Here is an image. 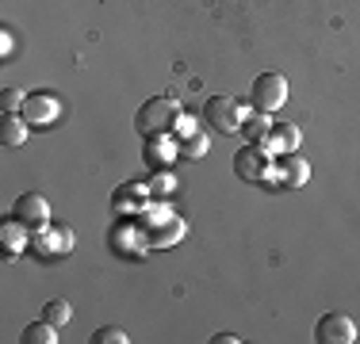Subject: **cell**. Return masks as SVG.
<instances>
[{
    "mask_svg": "<svg viewBox=\"0 0 360 344\" xmlns=\"http://www.w3.org/2000/svg\"><path fill=\"white\" fill-rule=\"evenodd\" d=\"M139 230H142V237H146V245L150 249H169V245H176L180 237H184V218L180 214H173L165 203H146V211L139 214Z\"/></svg>",
    "mask_w": 360,
    "mask_h": 344,
    "instance_id": "obj_1",
    "label": "cell"
},
{
    "mask_svg": "<svg viewBox=\"0 0 360 344\" xmlns=\"http://www.w3.org/2000/svg\"><path fill=\"white\" fill-rule=\"evenodd\" d=\"M180 115H184V111H180V103L173 96H153V100H146L139 107V115H134V131H139L142 138L173 134V126H176Z\"/></svg>",
    "mask_w": 360,
    "mask_h": 344,
    "instance_id": "obj_2",
    "label": "cell"
},
{
    "mask_svg": "<svg viewBox=\"0 0 360 344\" xmlns=\"http://www.w3.org/2000/svg\"><path fill=\"white\" fill-rule=\"evenodd\" d=\"M245 115H250V107L238 96H211L203 103V123L219 134H238L245 123Z\"/></svg>",
    "mask_w": 360,
    "mask_h": 344,
    "instance_id": "obj_3",
    "label": "cell"
},
{
    "mask_svg": "<svg viewBox=\"0 0 360 344\" xmlns=\"http://www.w3.org/2000/svg\"><path fill=\"white\" fill-rule=\"evenodd\" d=\"M234 172L245 180V184H269V180L276 176V157H272L264 145L245 142L242 150L234 153Z\"/></svg>",
    "mask_w": 360,
    "mask_h": 344,
    "instance_id": "obj_4",
    "label": "cell"
},
{
    "mask_svg": "<svg viewBox=\"0 0 360 344\" xmlns=\"http://www.w3.org/2000/svg\"><path fill=\"white\" fill-rule=\"evenodd\" d=\"M288 103V81L284 73H261L250 88V107L253 111H280Z\"/></svg>",
    "mask_w": 360,
    "mask_h": 344,
    "instance_id": "obj_5",
    "label": "cell"
},
{
    "mask_svg": "<svg viewBox=\"0 0 360 344\" xmlns=\"http://www.w3.org/2000/svg\"><path fill=\"white\" fill-rule=\"evenodd\" d=\"M360 337V329H356V322L349 314H322L319 317V325H314V340L319 344H353Z\"/></svg>",
    "mask_w": 360,
    "mask_h": 344,
    "instance_id": "obj_6",
    "label": "cell"
},
{
    "mask_svg": "<svg viewBox=\"0 0 360 344\" xmlns=\"http://www.w3.org/2000/svg\"><path fill=\"white\" fill-rule=\"evenodd\" d=\"M39 260H58L73 249V230L70 226H42L35 230V241H31Z\"/></svg>",
    "mask_w": 360,
    "mask_h": 344,
    "instance_id": "obj_7",
    "label": "cell"
},
{
    "mask_svg": "<svg viewBox=\"0 0 360 344\" xmlns=\"http://www.w3.org/2000/svg\"><path fill=\"white\" fill-rule=\"evenodd\" d=\"M20 115L27 119V126H54L58 115H62V100H58L54 92H31V96L23 100Z\"/></svg>",
    "mask_w": 360,
    "mask_h": 344,
    "instance_id": "obj_8",
    "label": "cell"
},
{
    "mask_svg": "<svg viewBox=\"0 0 360 344\" xmlns=\"http://www.w3.org/2000/svg\"><path fill=\"white\" fill-rule=\"evenodd\" d=\"M146 203H150V187L146 184H123L119 192H111V214H119V218H139L146 211Z\"/></svg>",
    "mask_w": 360,
    "mask_h": 344,
    "instance_id": "obj_9",
    "label": "cell"
},
{
    "mask_svg": "<svg viewBox=\"0 0 360 344\" xmlns=\"http://www.w3.org/2000/svg\"><path fill=\"white\" fill-rule=\"evenodd\" d=\"M12 214H15L20 222H27L31 230L50 226V203H46V195H39V192H23L20 199H15Z\"/></svg>",
    "mask_w": 360,
    "mask_h": 344,
    "instance_id": "obj_10",
    "label": "cell"
},
{
    "mask_svg": "<svg viewBox=\"0 0 360 344\" xmlns=\"http://www.w3.org/2000/svg\"><path fill=\"white\" fill-rule=\"evenodd\" d=\"M180 153V142L169 134H153V138H142V161L150 168H169Z\"/></svg>",
    "mask_w": 360,
    "mask_h": 344,
    "instance_id": "obj_11",
    "label": "cell"
},
{
    "mask_svg": "<svg viewBox=\"0 0 360 344\" xmlns=\"http://www.w3.org/2000/svg\"><path fill=\"white\" fill-rule=\"evenodd\" d=\"M108 241H111V249H119L123 256H146V237H142V230L134 218H123L119 226H111Z\"/></svg>",
    "mask_w": 360,
    "mask_h": 344,
    "instance_id": "obj_12",
    "label": "cell"
},
{
    "mask_svg": "<svg viewBox=\"0 0 360 344\" xmlns=\"http://www.w3.org/2000/svg\"><path fill=\"white\" fill-rule=\"evenodd\" d=\"M307 180H311V165H307V157H299V153H284V157H276V176H272V184H276V187H303Z\"/></svg>",
    "mask_w": 360,
    "mask_h": 344,
    "instance_id": "obj_13",
    "label": "cell"
},
{
    "mask_svg": "<svg viewBox=\"0 0 360 344\" xmlns=\"http://www.w3.org/2000/svg\"><path fill=\"white\" fill-rule=\"evenodd\" d=\"M264 150L272 153V157H284V153H299V145H303V131H299V123H276L272 126V134L264 138Z\"/></svg>",
    "mask_w": 360,
    "mask_h": 344,
    "instance_id": "obj_14",
    "label": "cell"
},
{
    "mask_svg": "<svg viewBox=\"0 0 360 344\" xmlns=\"http://www.w3.org/2000/svg\"><path fill=\"white\" fill-rule=\"evenodd\" d=\"M31 226L27 222H20V218H8V222H0V245H4V253L8 256H20L23 249H31Z\"/></svg>",
    "mask_w": 360,
    "mask_h": 344,
    "instance_id": "obj_15",
    "label": "cell"
},
{
    "mask_svg": "<svg viewBox=\"0 0 360 344\" xmlns=\"http://www.w3.org/2000/svg\"><path fill=\"white\" fill-rule=\"evenodd\" d=\"M272 115L269 111H250L245 115V123H242V134H245V142H264V138L272 134Z\"/></svg>",
    "mask_w": 360,
    "mask_h": 344,
    "instance_id": "obj_16",
    "label": "cell"
},
{
    "mask_svg": "<svg viewBox=\"0 0 360 344\" xmlns=\"http://www.w3.org/2000/svg\"><path fill=\"white\" fill-rule=\"evenodd\" d=\"M23 142H27V119L23 115L0 119V145H23Z\"/></svg>",
    "mask_w": 360,
    "mask_h": 344,
    "instance_id": "obj_17",
    "label": "cell"
},
{
    "mask_svg": "<svg viewBox=\"0 0 360 344\" xmlns=\"http://www.w3.org/2000/svg\"><path fill=\"white\" fill-rule=\"evenodd\" d=\"M23 344H58V325L46 322V317L23 325Z\"/></svg>",
    "mask_w": 360,
    "mask_h": 344,
    "instance_id": "obj_18",
    "label": "cell"
},
{
    "mask_svg": "<svg viewBox=\"0 0 360 344\" xmlns=\"http://www.w3.org/2000/svg\"><path fill=\"white\" fill-rule=\"evenodd\" d=\"M207 153H211V138H207L203 126L180 142V157H188V161H200V157H207Z\"/></svg>",
    "mask_w": 360,
    "mask_h": 344,
    "instance_id": "obj_19",
    "label": "cell"
},
{
    "mask_svg": "<svg viewBox=\"0 0 360 344\" xmlns=\"http://www.w3.org/2000/svg\"><path fill=\"white\" fill-rule=\"evenodd\" d=\"M146 187H150V199H169V195L176 192V176L169 168H158V176H153Z\"/></svg>",
    "mask_w": 360,
    "mask_h": 344,
    "instance_id": "obj_20",
    "label": "cell"
},
{
    "mask_svg": "<svg viewBox=\"0 0 360 344\" xmlns=\"http://www.w3.org/2000/svg\"><path fill=\"white\" fill-rule=\"evenodd\" d=\"M42 317H46V322H54L58 329H62V325L73 317V310H70V303H65V298H50V303L42 306Z\"/></svg>",
    "mask_w": 360,
    "mask_h": 344,
    "instance_id": "obj_21",
    "label": "cell"
},
{
    "mask_svg": "<svg viewBox=\"0 0 360 344\" xmlns=\"http://www.w3.org/2000/svg\"><path fill=\"white\" fill-rule=\"evenodd\" d=\"M23 92L20 88H4L0 92V111H4V115H20V107H23Z\"/></svg>",
    "mask_w": 360,
    "mask_h": 344,
    "instance_id": "obj_22",
    "label": "cell"
},
{
    "mask_svg": "<svg viewBox=\"0 0 360 344\" xmlns=\"http://www.w3.org/2000/svg\"><path fill=\"white\" fill-rule=\"evenodd\" d=\"M127 340H131V337H127L119 325H104V329L92 333V344H127Z\"/></svg>",
    "mask_w": 360,
    "mask_h": 344,
    "instance_id": "obj_23",
    "label": "cell"
},
{
    "mask_svg": "<svg viewBox=\"0 0 360 344\" xmlns=\"http://www.w3.org/2000/svg\"><path fill=\"white\" fill-rule=\"evenodd\" d=\"M195 131H200V123H195L192 115H180V119H176V126H173L176 142H184V138H188V134H195Z\"/></svg>",
    "mask_w": 360,
    "mask_h": 344,
    "instance_id": "obj_24",
    "label": "cell"
},
{
    "mask_svg": "<svg viewBox=\"0 0 360 344\" xmlns=\"http://www.w3.org/2000/svg\"><path fill=\"white\" fill-rule=\"evenodd\" d=\"M12 54V27H4V34H0V58Z\"/></svg>",
    "mask_w": 360,
    "mask_h": 344,
    "instance_id": "obj_25",
    "label": "cell"
},
{
    "mask_svg": "<svg viewBox=\"0 0 360 344\" xmlns=\"http://www.w3.org/2000/svg\"><path fill=\"white\" fill-rule=\"evenodd\" d=\"M238 340H242L238 333H219V337H215V344H238Z\"/></svg>",
    "mask_w": 360,
    "mask_h": 344,
    "instance_id": "obj_26",
    "label": "cell"
}]
</instances>
